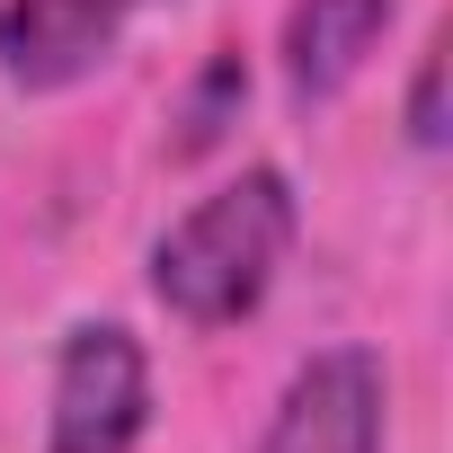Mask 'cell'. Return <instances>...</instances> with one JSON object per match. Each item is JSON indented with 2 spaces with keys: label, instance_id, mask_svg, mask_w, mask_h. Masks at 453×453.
Returning <instances> with one entry per match:
<instances>
[{
  "label": "cell",
  "instance_id": "cell-1",
  "mask_svg": "<svg viewBox=\"0 0 453 453\" xmlns=\"http://www.w3.org/2000/svg\"><path fill=\"white\" fill-rule=\"evenodd\" d=\"M294 187L285 169H241L232 187H213L204 204H187L160 250H151V294L187 320V329H232L267 303L285 250H294Z\"/></svg>",
  "mask_w": 453,
  "mask_h": 453
},
{
  "label": "cell",
  "instance_id": "cell-4",
  "mask_svg": "<svg viewBox=\"0 0 453 453\" xmlns=\"http://www.w3.org/2000/svg\"><path fill=\"white\" fill-rule=\"evenodd\" d=\"M142 10L151 0H10L0 10V72L19 89H36V98L72 89L125 45V27Z\"/></svg>",
  "mask_w": 453,
  "mask_h": 453
},
{
  "label": "cell",
  "instance_id": "cell-2",
  "mask_svg": "<svg viewBox=\"0 0 453 453\" xmlns=\"http://www.w3.org/2000/svg\"><path fill=\"white\" fill-rule=\"evenodd\" d=\"M142 426H151V365H142L134 329L81 320L63 338V365H54L45 453H134Z\"/></svg>",
  "mask_w": 453,
  "mask_h": 453
},
{
  "label": "cell",
  "instance_id": "cell-6",
  "mask_svg": "<svg viewBox=\"0 0 453 453\" xmlns=\"http://www.w3.org/2000/svg\"><path fill=\"white\" fill-rule=\"evenodd\" d=\"M241 98H250V72H241V54H213V63L196 72L187 107H178V125H187V134H178V160H187V151H204L222 125H232V107H241Z\"/></svg>",
  "mask_w": 453,
  "mask_h": 453
},
{
  "label": "cell",
  "instance_id": "cell-3",
  "mask_svg": "<svg viewBox=\"0 0 453 453\" xmlns=\"http://www.w3.org/2000/svg\"><path fill=\"white\" fill-rule=\"evenodd\" d=\"M382 356L373 347H320L311 365H294L258 453H382Z\"/></svg>",
  "mask_w": 453,
  "mask_h": 453
},
{
  "label": "cell",
  "instance_id": "cell-7",
  "mask_svg": "<svg viewBox=\"0 0 453 453\" xmlns=\"http://www.w3.org/2000/svg\"><path fill=\"white\" fill-rule=\"evenodd\" d=\"M409 142H418V151H444V45L418 54V81H409Z\"/></svg>",
  "mask_w": 453,
  "mask_h": 453
},
{
  "label": "cell",
  "instance_id": "cell-5",
  "mask_svg": "<svg viewBox=\"0 0 453 453\" xmlns=\"http://www.w3.org/2000/svg\"><path fill=\"white\" fill-rule=\"evenodd\" d=\"M400 0H294V19H285V81L294 98H338L365 54L382 45Z\"/></svg>",
  "mask_w": 453,
  "mask_h": 453
}]
</instances>
